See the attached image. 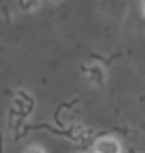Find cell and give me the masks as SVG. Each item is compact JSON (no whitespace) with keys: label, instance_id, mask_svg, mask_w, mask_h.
<instances>
[{"label":"cell","instance_id":"1","mask_svg":"<svg viewBox=\"0 0 145 153\" xmlns=\"http://www.w3.org/2000/svg\"><path fill=\"white\" fill-rule=\"evenodd\" d=\"M95 153H121V145L117 139L106 137V139H100L95 143Z\"/></svg>","mask_w":145,"mask_h":153},{"label":"cell","instance_id":"2","mask_svg":"<svg viewBox=\"0 0 145 153\" xmlns=\"http://www.w3.org/2000/svg\"><path fill=\"white\" fill-rule=\"evenodd\" d=\"M86 76H88V79H89V84H94V85H101L103 84V70H101V66H88L86 68Z\"/></svg>","mask_w":145,"mask_h":153},{"label":"cell","instance_id":"3","mask_svg":"<svg viewBox=\"0 0 145 153\" xmlns=\"http://www.w3.org/2000/svg\"><path fill=\"white\" fill-rule=\"evenodd\" d=\"M18 4H20V8H22V10L30 12V10H36V8L40 6V0H20Z\"/></svg>","mask_w":145,"mask_h":153},{"label":"cell","instance_id":"4","mask_svg":"<svg viewBox=\"0 0 145 153\" xmlns=\"http://www.w3.org/2000/svg\"><path fill=\"white\" fill-rule=\"evenodd\" d=\"M26 153H44V149H42V147H38V145H34V147H30Z\"/></svg>","mask_w":145,"mask_h":153},{"label":"cell","instance_id":"5","mask_svg":"<svg viewBox=\"0 0 145 153\" xmlns=\"http://www.w3.org/2000/svg\"><path fill=\"white\" fill-rule=\"evenodd\" d=\"M141 10H143V16H145V0H143V4H141Z\"/></svg>","mask_w":145,"mask_h":153},{"label":"cell","instance_id":"6","mask_svg":"<svg viewBox=\"0 0 145 153\" xmlns=\"http://www.w3.org/2000/svg\"><path fill=\"white\" fill-rule=\"evenodd\" d=\"M54 2H58V0H54Z\"/></svg>","mask_w":145,"mask_h":153}]
</instances>
